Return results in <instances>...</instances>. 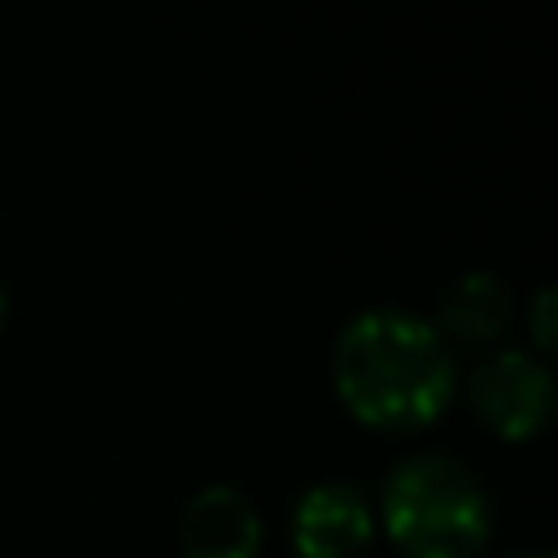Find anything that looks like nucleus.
<instances>
[{
  "label": "nucleus",
  "instance_id": "obj_9",
  "mask_svg": "<svg viewBox=\"0 0 558 558\" xmlns=\"http://www.w3.org/2000/svg\"><path fill=\"white\" fill-rule=\"evenodd\" d=\"M5 308H10V299H5V284H0V324H5Z\"/></svg>",
  "mask_w": 558,
  "mask_h": 558
},
{
  "label": "nucleus",
  "instance_id": "obj_7",
  "mask_svg": "<svg viewBox=\"0 0 558 558\" xmlns=\"http://www.w3.org/2000/svg\"><path fill=\"white\" fill-rule=\"evenodd\" d=\"M554 314H558L554 284H539V289H534V299H530V338H534V353H539V357H549L554 343H558Z\"/></svg>",
  "mask_w": 558,
  "mask_h": 558
},
{
  "label": "nucleus",
  "instance_id": "obj_2",
  "mask_svg": "<svg viewBox=\"0 0 558 558\" xmlns=\"http://www.w3.org/2000/svg\"><path fill=\"white\" fill-rule=\"evenodd\" d=\"M407 558H481L490 544V490L451 451H407L373 505Z\"/></svg>",
  "mask_w": 558,
  "mask_h": 558
},
{
  "label": "nucleus",
  "instance_id": "obj_6",
  "mask_svg": "<svg viewBox=\"0 0 558 558\" xmlns=\"http://www.w3.org/2000/svg\"><path fill=\"white\" fill-rule=\"evenodd\" d=\"M436 328L441 338H465V343H490L514 324V289L495 270H465L441 289L436 304Z\"/></svg>",
  "mask_w": 558,
  "mask_h": 558
},
{
  "label": "nucleus",
  "instance_id": "obj_4",
  "mask_svg": "<svg viewBox=\"0 0 558 558\" xmlns=\"http://www.w3.org/2000/svg\"><path fill=\"white\" fill-rule=\"evenodd\" d=\"M377 510L357 481L328 475L304 485V495L289 510V544L299 558H357L373 539Z\"/></svg>",
  "mask_w": 558,
  "mask_h": 558
},
{
  "label": "nucleus",
  "instance_id": "obj_5",
  "mask_svg": "<svg viewBox=\"0 0 558 558\" xmlns=\"http://www.w3.org/2000/svg\"><path fill=\"white\" fill-rule=\"evenodd\" d=\"M182 558H260L265 520L255 500L231 481H211L182 505Z\"/></svg>",
  "mask_w": 558,
  "mask_h": 558
},
{
  "label": "nucleus",
  "instance_id": "obj_1",
  "mask_svg": "<svg viewBox=\"0 0 558 558\" xmlns=\"http://www.w3.org/2000/svg\"><path fill=\"white\" fill-rule=\"evenodd\" d=\"M333 392L377 432H416L456 397V353L426 314L367 304L338 328L328 353Z\"/></svg>",
  "mask_w": 558,
  "mask_h": 558
},
{
  "label": "nucleus",
  "instance_id": "obj_8",
  "mask_svg": "<svg viewBox=\"0 0 558 558\" xmlns=\"http://www.w3.org/2000/svg\"><path fill=\"white\" fill-rule=\"evenodd\" d=\"M510 558H554L549 549H524V554H510Z\"/></svg>",
  "mask_w": 558,
  "mask_h": 558
},
{
  "label": "nucleus",
  "instance_id": "obj_3",
  "mask_svg": "<svg viewBox=\"0 0 558 558\" xmlns=\"http://www.w3.org/2000/svg\"><path fill=\"white\" fill-rule=\"evenodd\" d=\"M465 397H471V412L490 432L510 436V441L539 436L558 412L554 367L534 348H495V353H485L465 377Z\"/></svg>",
  "mask_w": 558,
  "mask_h": 558
}]
</instances>
